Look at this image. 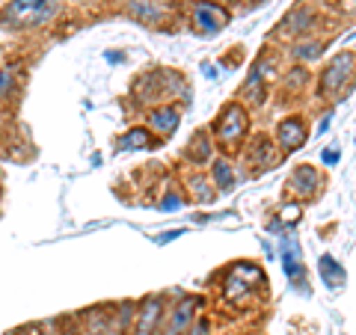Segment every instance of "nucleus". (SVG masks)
<instances>
[{"mask_svg": "<svg viewBox=\"0 0 356 335\" xmlns=\"http://www.w3.org/2000/svg\"><path fill=\"white\" fill-rule=\"evenodd\" d=\"M318 264H321V279H324L327 288H332V291H336V288L344 285V279H348V276H344V267H341L336 259H332V255H321Z\"/></svg>", "mask_w": 356, "mask_h": 335, "instance_id": "nucleus-11", "label": "nucleus"}, {"mask_svg": "<svg viewBox=\"0 0 356 335\" xmlns=\"http://www.w3.org/2000/svg\"><path fill=\"white\" fill-rule=\"evenodd\" d=\"M291 187H294V193L300 196H315L318 193V187H321V172L315 170V166H297V170L291 172Z\"/></svg>", "mask_w": 356, "mask_h": 335, "instance_id": "nucleus-8", "label": "nucleus"}, {"mask_svg": "<svg viewBox=\"0 0 356 335\" xmlns=\"http://www.w3.org/2000/svg\"><path fill=\"white\" fill-rule=\"evenodd\" d=\"M205 332H208V323L205 320H193L181 335H205Z\"/></svg>", "mask_w": 356, "mask_h": 335, "instance_id": "nucleus-22", "label": "nucleus"}, {"mask_svg": "<svg viewBox=\"0 0 356 335\" xmlns=\"http://www.w3.org/2000/svg\"><path fill=\"white\" fill-rule=\"evenodd\" d=\"M291 54H294V60H300V63H312V60H321L324 44L321 42H297Z\"/></svg>", "mask_w": 356, "mask_h": 335, "instance_id": "nucleus-17", "label": "nucleus"}, {"mask_svg": "<svg viewBox=\"0 0 356 335\" xmlns=\"http://www.w3.org/2000/svg\"><path fill=\"white\" fill-rule=\"evenodd\" d=\"M175 208H181V196H175V193H170L163 199V211H175Z\"/></svg>", "mask_w": 356, "mask_h": 335, "instance_id": "nucleus-23", "label": "nucleus"}, {"mask_svg": "<svg viewBox=\"0 0 356 335\" xmlns=\"http://www.w3.org/2000/svg\"><path fill=\"white\" fill-rule=\"evenodd\" d=\"M187 158H191L193 163H202V161H208V158H211V140L205 137V133H196V137L191 140Z\"/></svg>", "mask_w": 356, "mask_h": 335, "instance_id": "nucleus-18", "label": "nucleus"}, {"mask_svg": "<svg viewBox=\"0 0 356 335\" xmlns=\"http://www.w3.org/2000/svg\"><path fill=\"white\" fill-rule=\"evenodd\" d=\"M247 131H250V116H247V110H243L241 104H229L220 113V119H217L220 142H238V140H243V133Z\"/></svg>", "mask_w": 356, "mask_h": 335, "instance_id": "nucleus-2", "label": "nucleus"}, {"mask_svg": "<svg viewBox=\"0 0 356 335\" xmlns=\"http://www.w3.org/2000/svg\"><path fill=\"white\" fill-rule=\"evenodd\" d=\"M13 89H15V77L9 74V72H3V69H0V101L13 95Z\"/></svg>", "mask_w": 356, "mask_h": 335, "instance_id": "nucleus-20", "label": "nucleus"}, {"mask_svg": "<svg viewBox=\"0 0 356 335\" xmlns=\"http://www.w3.org/2000/svg\"><path fill=\"white\" fill-rule=\"evenodd\" d=\"M191 190H193V196L199 199V202H214V187L208 184V178H202V175H193L191 178Z\"/></svg>", "mask_w": 356, "mask_h": 335, "instance_id": "nucleus-19", "label": "nucleus"}, {"mask_svg": "<svg viewBox=\"0 0 356 335\" xmlns=\"http://www.w3.org/2000/svg\"><path fill=\"white\" fill-rule=\"evenodd\" d=\"M306 137H309V131H306V122L300 116H288V119L280 122V128H276V142H280L285 152L303 149Z\"/></svg>", "mask_w": 356, "mask_h": 335, "instance_id": "nucleus-4", "label": "nucleus"}, {"mask_svg": "<svg viewBox=\"0 0 356 335\" xmlns=\"http://www.w3.org/2000/svg\"><path fill=\"white\" fill-rule=\"evenodd\" d=\"M57 0H13L0 9V24L9 30H33L42 27L54 15Z\"/></svg>", "mask_w": 356, "mask_h": 335, "instance_id": "nucleus-1", "label": "nucleus"}, {"mask_svg": "<svg viewBox=\"0 0 356 335\" xmlns=\"http://www.w3.org/2000/svg\"><path fill=\"white\" fill-rule=\"evenodd\" d=\"M60 335H81V332H74V329H69V332H60Z\"/></svg>", "mask_w": 356, "mask_h": 335, "instance_id": "nucleus-26", "label": "nucleus"}, {"mask_svg": "<svg viewBox=\"0 0 356 335\" xmlns=\"http://www.w3.org/2000/svg\"><path fill=\"white\" fill-rule=\"evenodd\" d=\"M161 309H163V303L158 297H149L146 303L140 306V311L134 318H137V335H152L154 332V327L161 323Z\"/></svg>", "mask_w": 356, "mask_h": 335, "instance_id": "nucleus-9", "label": "nucleus"}, {"mask_svg": "<svg viewBox=\"0 0 356 335\" xmlns=\"http://www.w3.org/2000/svg\"><path fill=\"white\" fill-rule=\"evenodd\" d=\"M193 21H196L199 30L217 33V30H222V24L229 21V13H226L222 6H217L214 0H199V3L193 6Z\"/></svg>", "mask_w": 356, "mask_h": 335, "instance_id": "nucleus-5", "label": "nucleus"}, {"mask_svg": "<svg viewBox=\"0 0 356 335\" xmlns=\"http://www.w3.org/2000/svg\"><path fill=\"white\" fill-rule=\"evenodd\" d=\"M336 161H339V152H324V163H327V166H332Z\"/></svg>", "mask_w": 356, "mask_h": 335, "instance_id": "nucleus-24", "label": "nucleus"}, {"mask_svg": "<svg viewBox=\"0 0 356 335\" xmlns=\"http://www.w3.org/2000/svg\"><path fill=\"white\" fill-rule=\"evenodd\" d=\"M282 264H285V273L291 279H294V273H303V267H300V247L291 238L282 240Z\"/></svg>", "mask_w": 356, "mask_h": 335, "instance_id": "nucleus-15", "label": "nucleus"}, {"mask_svg": "<svg viewBox=\"0 0 356 335\" xmlns=\"http://www.w3.org/2000/svg\"><path fill=\"white\" fill-rule=\"evenodd\" d=\"M199 306H202V300H199V297H184V300H181V306H175V309H172L170 323H166L163 335H181V332L193 323Z\"/></svg>", "mask_w": 356, "mask_h": 335, "instance_id": "nucleus-6", "label": "nucleus"}, {"mask_svg": "<svg viewBox=\"0 0 356 335\" xmlns=\"http://www.w3.org/2000/svg\"><path fill=\"white\" fill-rule=\"evenodd\" d=\"M178 122H181V113H178L175 107H154L149 113V125L154 128V133H161V137H170L178 128Z\"/></svg>", "mask_w": 356, "mask_h": 335, "instance_id": "nucleus-10", "label": "nucleus"}, {"mask_svg": "<svg viewBox=\"0 0 356 335\" xmlns=\"http://www.w3.org/2000/svg\"><path fill=\"white\" fill-rule=\"evenodd\" d=\"M152 146H154V140L146 128H131L125 137L119 140V149H152Z\"/></svg>", "mask_w": 356, "mask_h": 335, "instance_id": "nucleus-13", "label": "nucleus"}, {"mask_svg": "<svg viewBox=\"0 0 356 335\" xmlns=\"http://www.w3.org/2000/svg\"><path fill=\"white\" fill-rule=\"evenodd\" d=\"M36 335H39V332H36Z\"/></svg>", "mask_w": 356, "mask_h": 335, "instance_id": "nucleus-27", "label": "nucleus"}, {"mask_svg": "<svg viewBox=\"0 0 356 335\" xmlns=\"http://www.w3.org/2000/svg\"><path fill=\"white\" fill-rule=\"evenodd\" d=\"M178 234H181V231H166V234H161V238H158V243H170L172 238H178Z\"/></svg>", "mask_w": 356, "mask_h": 335, "instance_id": "nucleus-25", "label": "nucleus"}, {"mask_svg": "<svg viewBox=\"0 0 356 335\" xmlns=\"http://www.w3.org/2000/svg\"><path fill=\"white\" fill-rule=\"evenodd\" d=\"M128 13L131 18L143 21V24H161L166 18V9L158 0H128Z\"/></svg>", "mask_w": 356, "mask_h": 335, "instance_id": "nucleus-7", "label": "nucleus"}, {"mask_svg": "<svg viewBox=\"0 0 356 335\" xmlns=\"http://www.w3.org/2000/svg\"><path fill=\"white\" fill-rule=\"evenodd\" d=\"M312 24H315V13H312V9H297V13H291L285 18V30L288 33H306Z\"/></svg>", "mask_w": 356, "mask_h": 335, "instance_id": "nucleus-16", "label": "nucleus"}, {"mask_svg": "<svg viewBox=\"0 0 356 335\" xmlns=\"http://www.w3.org/2000/svg\"><path fill=\"white\" fill-rule=\"evenodd\" d=\"M306 81H309V72L303 69V65H300V69H294V72H291V77H288V86H291V89L297 86V89H300Z\"/></svg>", "mask_w": 356, "mask_h": 335, "instance_id": "nucleus-21", "label": "nucleus"}, {"mask_svg": "<svg viewBox=\"0 0 356 335\" xmlns=\"http://www.w3.org/2000/svg\"><path fill=\"white\" fill-rule=\"evenodd\" d=\"M276 161V149H273V142L270 140H259V146H252V163L259 166V170H267V166H273Z\"/></svg>", "mask_w": 356, "mask_h": 335, "instance_id": "nucleus-14", "label": "nucleus"}, {"mask_svg": "<svg viewBox=\"0 0 356 335\" xmlns=\"http://www.w3.org/2000/svg\"><path fill=\"white\" fill-rule=\"evenodd\" d=\"M211 178H214V190L226 193V190L235 187V166H232L226 158H220V161H214V166H211Z\"/></svg>", "mask_w": 356, "mask_h": 335, "instance_id": "nucleus-12", "label": "nucleus"}, {"mask_svg": "<svg viewBox=\"0 0 356 335\" xmlns=\"http://www.w3.org/2000/svg\"><path fill=\"white\" fill-rule=\"evenodd\" d=\"M350 72H353V54H350V51H348V54H339V57L332 60L324 72H321L318 92H324V95L339 92V89L344 86V81L350 77Z\"/></svg>", "mask_w": 356, "mask_h": 335, "instance_id": "nucleus-3", "label": "nucleus"}]
</instances>
